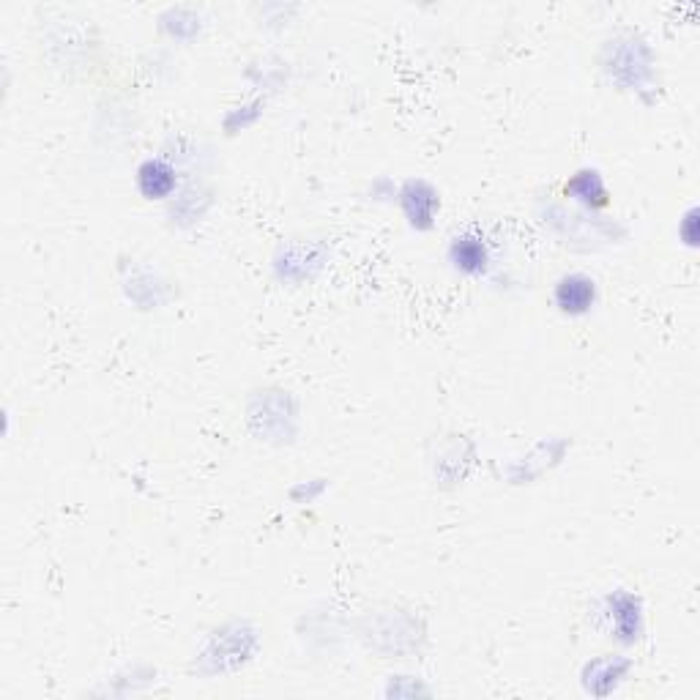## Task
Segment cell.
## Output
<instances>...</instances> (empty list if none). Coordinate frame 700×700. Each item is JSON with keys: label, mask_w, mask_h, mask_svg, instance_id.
Segmentation results:
<instances>
[{"label": "cell", "mask_w": 700, "mask_h": 700, "mask_svg": "<svg viewBox=\"0 0 700 700\" xmlns=\"http://www.w3.org/2000/svg\"><path fill=\"white\" fill-rule=\"evenodd\" d=\"M137 189L148 200H165L175 189V170L162 159H148L137 170Z\"/></svg>", "instance_id": "cell-1"}, {"label": "cell", "mask_w": 700, "mask_h": 700, "mask_svg": "<svg viewBox=\"0 0 700 700\" xmlns=\"http://www.w3.org/2000/svg\"><path fill=\"white\" fill-rule=\"evenodd\" d=\"M454 260L463 268H479L484 263V249L479 244L471 249V238H463V241L457 238L454 241Z\"/></svg>", "instance_id": "cell-3"}, {"label": "cell", "mask_w": 700, "mask_h": 700, "mask_svg": "<svg viewBox=\"0 0 700 700\" xmlns=\"http://www.w3.org/2000/svg\"><path fill=\"white\" fill-rule=\"evenodd\" d=\"M594 290H597L594 288V279L580 277V274L564 277L556 288L558 307L569 312V315H580V312H586L594 304Z\"/></svg>", "instance_id": "cell-2"}]
</instances>
